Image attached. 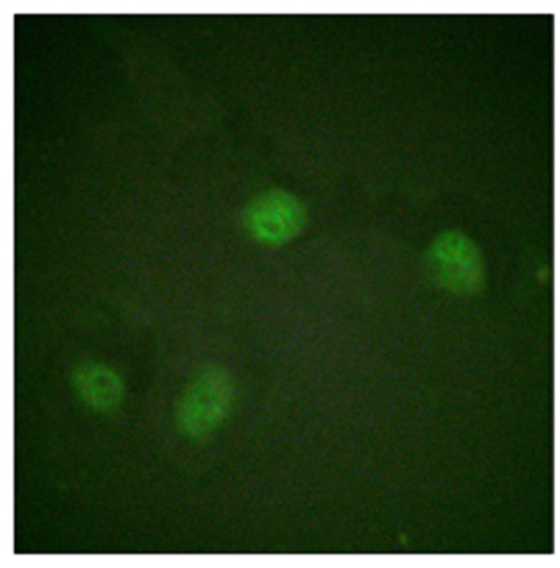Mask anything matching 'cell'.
<instances>
[{
    "label": "cell",
    "instance_id": "obj_1",
    "mask_svg": "<svg viewBox=\"0 0 560 568\" xmlns=\"http://www.w3.org/2000/svg\"><path fill=\"white\" fill-rule=\"evenodd\" d=\"M234 402V379L227 368L201 371L176 404V429L190 440H207L229 418Z\"/></svg>",
    "mask_w": 560,
    "mask_h": 568
},
{
    "label": "cell",
    "instance_id": "obj_2",
    "mask_svg": "<svg viewBox=\"0 0 560 568\" xmlns=\"http://www.w3.org/2000/svg\"><path fill=\"white\" fill-rule=\"evenodd\" d=\"M424 262L432 282L449 293H477L486 284L480 248L463 232H443L432 240Z\"/></svg>",
    "mask_w": 560,
    "mask_h": 568
},
{
    "label": "cell",
    "instance_id": "obj_3",
    "mask_svg": "<svg viewBox=\"0 0 560 568\" xmlns=\"http://www.w3.org/2000/svg\"><path fill=\"white\" fill-rule=\"evenodd\" d=\"M307 206L284 190L260 193L243 210V226L260 245H284L304 229Z\"/></svg>",
    "mask_w": 560,
    "mask_h": 568
},
{
    "label": "cell",
    "instance_id": "obj_4",
    "mask_svg": "<svg viewBox=\"0 0 560 568\" xmlns=\"http://www.w3.org/2000/svg\"><path fill=\"white\" fill-rule=\"evenodd\" d=\"M70 385H73L81 404L98 409V413H112V409L120 407L126 396L123 376L114 368H109V365L92 363V359L79 363L70 371Z\"/></svg>",
    "mask_w": 560,
    "mask_h": 568
}]
</instances>
